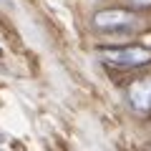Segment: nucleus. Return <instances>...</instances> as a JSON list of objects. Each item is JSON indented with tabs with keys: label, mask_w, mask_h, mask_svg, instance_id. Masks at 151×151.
Returning a JSON list of instances; mask_svg holds the SVG:
<instances>
[{
	"label": "nucleus",
	"mask_w": 151,
	"mask_h": 151,
	"mask_svg": "<svg viewBox=\"0 0 151 151\" xmlns=\"http://www.w3.org/2000/svg\"><path fill=\"white\" fill-rule=\"evenodd\" d=\"M101 58L111 65H119V68H136V65H144L151 60V50L141 48V45H129V48H106L101 50Z\"/></svg>",
	"instance_id": "f257e3e1"
},
{
	"label": "nucleus",
	"mask_w": 151,
	"mask_h": 151,
	"mask_svg": "<svg viewBox=\"0 0 151 151\" xmlns=\"http://www.w3.org/2000/svg\"><path fill=\"white\" fill-rule=\"evenodd\" d=\"M139 23V15L131 10H119V8H111V10H101L93 15V25L98 30H124V28H134Z\"/></svg>",
	"instance_id": "f03ea898"
},
{
	"label": "nucleus",
	"mask_w": 151,
	"mask_h": 151,
	"mask_svg": "<svg viewBox=\"0 0 151 151\" xmlns=\"http://www.w3.org/2000/svg\"><path fill=\"white\" fill-rule=\"evenodd\" d=\"M129 101L139 113H149L151 111V76L134 81L129 86Z\"/></svg>",
	"instance_id": "7ed1b4c3"
},
{
	"label": "nucleus",
	"mask_w": 151,
	"mask_h": 151,
	"mask_svg": "<svg viewBox=\"0 0 151 151\" xmlns=\"http://www.w3.org/2000/svg\"><path fill=\"white\" fill-rule=\"evenodd\" d=\"M134 5H139V8H149L151 5V0H131Z\"/></svg>",
	"instance_id": "20e7f679"
},
{
	"label": "nucleus",
	"mask_w": 151,
	"mask_h": 151,
	"mask_svg": "<svg viewBox=\"0 0 151 151\" xmlns=\"http://www.w3.org/2000/svg\"><path fill=\"white\" fill-rule=\"evenodd\" d=\"M0 55H3V50H0Z\"/></svg>",
	"instance_id": "39448f33"
}]
</instances>
